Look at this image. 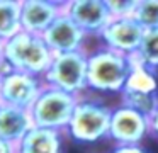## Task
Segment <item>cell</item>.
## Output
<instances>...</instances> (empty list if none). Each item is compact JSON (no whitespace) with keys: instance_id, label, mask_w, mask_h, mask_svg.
I'll list each match as a JSON object with an SVG mask.
<instances>
[{"instance_id":"cell-5","label":"cell","mask_w":158,"mask_h":153,"mask_svg":"<svg viewBox=\"0 0 158 153\" xmlns=\"http://www.w3.org/2000/svg\"><path fill=\"white\" fill-rule=\"evenodd\" d=\"M87 56H89L87 51L55 54L51 66L43 77L44 83L77 97H83V92L89 90Z\"/></svg>"},{"instance_id":"cell-22","label":"cell","mask_w":158,"mask_h":153,"mask_svg":"<svg viewBox=\"0 0 158 153\" xmlns=\"http://www.w3.org/2000/svg\"><path fill=\"white\" fill-rule=\"evenodd\" d=\"M151 134L158 139V111H156V114L151 117Z\"/></svg>"},{"instance_id":"cell-3","label":"cell","mask_w":158,"mask_h":153,"mask_svg":"<svg viewBox=\"0 0 158 153\" xmlns=\"http://www.w3.org/2000/svg\"><path fill=\"white\" fill-rule=\"evenodd\" d=\"M110 119H112V107L106 105L99 99L83 95L78 99L66 133L75 141L95 143L109 138Z\"/></svg>"},{"instance_id":"cell-10","label":"cell","mask_w":158,"mask_h":153,"mask_svg":"<svg viewBox=\"0 0 158 153\" xmlns=\"http://www.w3.org/2000/svg\"><path fill=\"white\" fill-rule=\"evenodd\" d=\"M43 39L53 51V54H61L73 53V51H85L83 44L87 41V34L80 29L78 24L72 17L63 12L43 34Z\"/></svg>"},{"instance_id":"cell-11","label":"cell","mask_w":158,"mask_h":153,"mask_svg":"<svg viewBox=\"0 0 158 153\" xmlns=\"http://www.w3.org/2000/svg\"><path fill=\"white\" fill-rule=\"evenodd\" d=\"M63 12H65V2L22 0V31L43 36Z\"/></svg>"},{"instance_id":"cell-8","label":"cell","mask_w":158,"mask_h":153,"mask_svg":"<svg viewBox=\"0 0 158 153\" xmlns=\"http://www.w3.org/2000/svg\"><path fill=\"white\" fill-rule=\"evenodd\" d=\"M65 14L72 17L87 34L100 36L112 20L107 0H72L65 2Z\"/></svg>"},{"instance_id":"cell-6","label":"cell","mask_w":158,"mask_h":153,"mask_svg":"<svg viewBox=\"0 0 158 153\" xmlns=\"http://www.w3.org/2000/svg\"><path fill=\"white\" fill-rule=\"evenodd\" d=\"M46 83L43 77H36L31 73L17 70H9L2 73L0 83V102L9 105H15L21 109H31L38 100Z\"/></svg>"},{"instance_id":"cell-2","label":"cell","mask_w":158,"mask_h":153,"mask_svg":"<svg viewBox=\"0 0 158 153\" xmlns=\"http://www.w3.org/2000/svg\"><path fill=\"white\" fill-rule=\"evenodd\" d=\"M53 51L44 43L43 36L31 32H19L4 44V61L17 71L44 77L53 63Z\"/></svg>"},{"instance_id":"cell-20","label":"cell","mask_w":158,"mask_h":153,"mask_svg":"<svg viewBox=\"0 0 158 153\" xmlns=\"http://www.w3.org/2000/svg\"><path fill=\"white\" fill-rule=\"evenodd\" d=\"M110 153H148L141 145H116Z\"/></svg>"},{"instance_id":"cell-21","label":"cell","mask_w":158,"mask_h":153,"mask_svg":"<svg viewBox=\"0 0 158 153\" xmlns=\"http://www.w3.org/2000/svg\"><path fill=\"white\" fill-rule=\"evenodd\" d=\"M0 153H17V145H12V143L0 139Z\"/></svg>"},{"instance_id":"cell-1","label":"cell","mask_w":158,"mask_h":153,"mask_svg":"<svg viewBox=\"0 0 158 153\" xmlns=\"http://www.w3.org/2000/svg\"><path fill=\"white\" fill-rule=\"evenodd\" d=\"M131 73L127 54L102 46L87 56L89 88L100 94H121Z\"/></svg>"},{"instance_id":"cell-7","label":"cell","mask_w":158,"mask_h":153,"mask_svg":"<svg viewBox=\"0 0 158 153\" xmlns=\"http://www.w3.org/2000/svg\"><path fill=\"white\" fill-rule=\"evenodd\" d=\"M151 134V119L126 105L112 107L109 138L117 145H139Z\"/></svg>"},{"instance_id":"cell-16","label":"cell","mask_w":158,"mask_h":153,"mask_svg":"<svg viewBox=\"0 0 158 153\" xmlns=\"http://www.w3.org/2000/svg\"><path fill=\"white\" fill-rule=\"evenodd\" d=\"M121 104L131 107L141 114L153 117L158 111V94H144V92H121Z\"/></svg>"},{"instance_id":"cell-13","label":"cell","mask_w":158,"mask_h":153,"mask_svg":"<svg viewBox=\"0 0 158 153\" xmlns=\"http://www.w3.org/2000/svg\"><path fill=\"white\" fill-rule=\"evenodd\" d=\"M61 131L34 126L17 145V153H61Z\"/></svg>"},{"instance_id":"cell-23","label":"cell","mask_w":158,"mask_h":153,"mask_svg":"<svg viewBox=\"0 0 158 153\" xmlns=\"http://www.w3.org/2000/svg\"><path fill=\"white\" fill-rule=\"evenodd\" d=\"M4 41L0 39V65H2V61H4Z\"/></svg>"},{"instance_id":"cell-15","label":"cell","mask_w":158,"mask_h":153,"mask_svg":"<svg viewBox=\"0 0 158 153\" xmlns=\"http://www.w3.org/2000/svg\"><path fill=\"white\" fill-rule=\"evenodd\" d=\"M22 32V0H0V39L9 41Z\"/></svg>"},{"instance_id":"cell-9","label":"cell","mask_w":158,"mask_h":153,"mask_svg":"<svg viewBox=\"0 0 158 153\" xmlns=\"http://www.w3.org/2000/svg\"><path fill=\"white\" fill-rule=\"evenodd\" d=\"M144 31L146 29L139 22H136L133 17L112 19L99 37L102 39L106 48L129 56V54H134L139 49Z\"/></svg>"},{"instance_id":"cell-19","label":"cell","mask_w":158,"mask_h":153,"mask_svg":"<svg viewBox=\"0 0 158 153\" xmlns=\"http://www.w3.org/2000/svg\"><path fill=\"white\" fill-rule=\"evenodd\" d=\"M136 2L138 0H107V7L112 19H126V17H133Z\"/></svg>"},{"instance_id":"cell-14","label":"cell","mask_w":158,"mask_h":153,"mask_svg":"<svg viewBox=\"0 0 158 153\" xmlns=\"http://www.w3.org/2000/svg\"><path fill=\"white\" fill-rule=\"evenodd\" d=\"M131 61V73L127 77L124 90L129 92H144V94H158V80L156 71H151L141 61L136 54H129Z\"/></svg>"},{"instance_id":"cell-18","label":"cell","mask_w":158,"mask_h":153,"mask_svg":"<svg viewBox=\"0 0 158 153\" xmlns=\"http://www.w3.org/2000/svg\"><path fill=\"white\" fill-rule=\"evenodd\" d=\"M133 19L144 29H158V0H138Z\"/></svg>"},{"instance_id":"cell-12","label":"cell","mask_w":158,"mask_h":153,"mask_svg":"<svg viewBox=\"0 0 158 153\" xmlns=\"http://www.w3.org/2000/svg\"><path fill=\"white\" fill-rule=\"evenodd\" d=\"M32 128L34 122L29 109H21L0 102V139L19 145Z\"/></svg>"},{"instance_id":"cell-17","label":"cell","mask_w":158,"mask_h":153,"mask_svg":"<svg viewBox=\"0 0 158 153\" xmlns=\"http://www.w3.org/2000/svg\"><path fill=\"white\" fill-rule=\"evenodd\" d=\"M141 65L150 68L151 71L158 70V29H146L139 49L134 53Z\"/></svg>"},{"instance_id":"cell-24","label":"cell","mask_w":158,"mask_h":153,"mask_svg":"<svg viewBox=\"0 0 158 153\" xmlns=\"http://www.w3.org/2000/svg\"><path fill=\"white\" fill-rule=\"evenodd\" d=\"M0 83H2V71H0Z\"/></svg>"},{"instance_id":"cell-4","label":"cell","mask_w":158,"mask_h":153,"mask_svg":"<svg viewBox=\"0 0 158 153\" xmlns=\"http://www.w3.org/2000/svg\"><path fill=\"white\" fill-rule=\"evenodd\" d=\"M77 95L63 92L60 88L48 87L46 85L38 100L29 109L32 122L36 128L56 129V131H66L75 107L78 104Z\"/></svg>"}]
</instances>
